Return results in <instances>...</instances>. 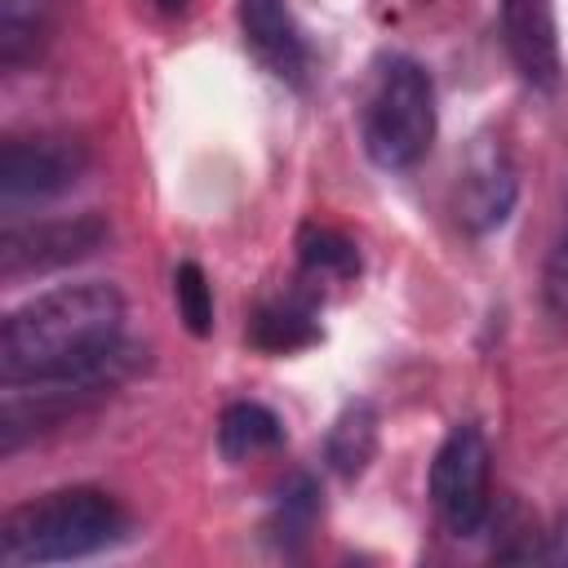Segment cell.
I'll use <instances>...</instances> for the list:
<instances>
[{
	"instance_id": "8992f818",
	"label": "cell",
	"mask_w": 568,
	"mask_h": 568,
	"mask_svg": "<svg viewBox=\"0 0 568 568\" xmlns=\"http://www.w3.org/2000/svg\"><path fill=\"white\" fill-rule=\"evenodd\" d=\"M111 240V226L98 213H75L58 222H27V226H4L0 235V271L4 280L18 275H40V271H62L84 257H93Z\"/></svg>"
},
{
	"instance_id": "7a4b0ae2",
	"label": "cell",
	"mask_w": 568,
	"mask_h": 568,
	"mask_svg": "<svg viewBox=\"0 0 568 568\" xmlns=\"http://www.w3.org/2000/svg\"><path fill=\"white\" fill-rule=\"evenodd\" d=\"M129 519L115 497L98 488H58L13 506L0 519L4 564H67L98 555L124 537Z\"/></svg>"
},
{
	"instance_id": "9c48e42d",
	"label": "cell",
	"mask_w": 568,
	"mask_h": 568,
	"mask_svg": "<svg viewBox=\"0 0 568 568\" xmlns=\"http://www.w3.org/2000/svg\"><path fill=\"white\" fill-rule=\"evenodd\" d=\"M240 27H244L248 49L266 62L271 75L288 80L297 89L306 84L311 49H306V36L284 0H240Z\"/></svg>"
},
{
	"instance_id": "3957f363",
	"label": "cell",
	"mask_w": 568,
	"mask_h": 568,
	"mask_svg": "<svg viewBox=\"0 0 568 568\" xmlns=\"http://www.w3.org/2000/svg\"><path fill=\"white\" fill-rule=\"evenodd\" d=\"M364 151L377 169H413L435 142V89L422 62L386 58L364 102Z\"/></svg>"
},
{
	"instance_id": "d6986e66",
	"label": "cell",
	"mask_w": 568,
	"mask_h": 568,
	"mask_svg": "<svg viewBox=\"0 0 568 568\" xmlns=\"http://www.w3.org/2000/svg\"><path fill=\"white\" fill-rule=\"evenodd\" d=\"M155 4H160L164 13H182V9H186V0H155Z\"/></svg>"
},
{
	"instance_id": "9a60e30c",
	"label": "cell",
	"mask_w": 568,
	"mask_h": 568,
	"mask_svg": "<svg viewBox=\"0 0 568 568\" xmlns=\"http://www.w3.org/2000/svg\"><path fill=\"white\" fill-rule=\"evenodd\" d=\"M49 31V0H0V62L22 67L40 53Z\"/></svg>"
},
{
	"instance_id": "30bf717a",
	"label": "cell",
	"mask_w": 568,
	"mask_h": 568,
	"mask_svg": "<svg viewBox=\"0 0 568 568\" xmlns=\"http://www.w3.org/2000/svg\"><path fill=\"white\" fill-rule=\"evenodd\" d=\"M320 337H324V328H320V306L311 293L266 297L248 315V346H257L266 355H288V351L315 346Z\"/></svg>"
},
{
	"instance_id": "ba28073f",
	"label": "cell",
	"mask_w": 568,
	"mask_h": 568,
	"mask_svg": "<svg viewBox=\"0 0 568 568\" xmlns=\"http://www.w3.org/2000/svg\"><path fill=\"white\" fill-rule=\"evenodd\" d=\"M497 9H501V40L515 71L532 89H555L564 71L555 0H497Z\"/></svg>"
},
{
	"instance_id": "5b68a950",
	"label": "cell",
	"mask_w": 568,
	"mask_h": 568,
	"mask_svg": "<svg viewBox=\"0 0 568 568\" xmlns=\"http://www.w3.org/2000/svg\"><path fill=\"white\" fill-rule=\"evenodd\" d=\"M89 169V146L71 133H31L9 138L0 146V195L18 200H49L80 182Z\"/></svg>"
},
{
	"instance_id": "2e32d148",
	"label": "cell",
	"mask_w": 568,
	"mask_h": 568,
	"mask_svg": "<svg viewBox=\"0 0 568 568\" xmlns=\"http://www.w3.org/2000/svg\"><path fill=\"white\" fill-rule=\"evenodd\" d=\"M173 302H178V320L186 324L191 337L213 333V288L195 262H182L173 271Z\"/></svg>"
},
{
	"instance_id": "e0dca14e",
	"label": "cell",
	"mask_w": 568,
	"mask_h": 568,
	"mask_svg": "<svg viewBox=\"0 0 568 568\" xmlns=\"http://www.w3.org/2000/svg\"><path fill=\"white\" fill-rule=\"evenodd\" d=\"M546 297L559 315H568V240L555 248V257L546 266Z\"/></svg>"
},
{
	"instance_id": "5bb4252c",
	"label": "cell",
	"mask_w": 568,
	"mask_h": 568,
	"mask_svg": "<svg viewBox=\"0 0 568 568\" xmlns=\"http://www.w3.org/2000/svg\"><path fill=\"white\" fill-rule=\"evenodd\" d=\"M297 266L311 280H355L359 275V248L351 235L320 226V222H302L297 231Z\"/></svg>"
},
{
	"instance_id": "8fae6325",
	"label": "cell",
	"mask_w": 568,
	"mask_h": 568,
	"mask_svg": "<svg viewBox=\"0 0 568 568\" xmlns=\"http://www.w3.org/2000/svg\"><path fill=\"white\" fill-rule=\"evenodd\" d=\"M377 453V408L368 399H351L333 426H328V439H324V462L333 466V475L342 479H359L368 470Z\"/></svg>"
},
{
	"instance_id": "4fadbf2b",
	"label": "cell",
	"mask_w": 568,
	"mask_h": 568,
	"mask_svg": "<svg viewBox=\"0 0 568 568\" xmlns=\"http://www.w3.org/2000/svg\"><path fill=\"white\" fill-rule=\"evenodd\" d=\"M320 510H324L320 484H315L306 470H293V475L275 488V501H271V519H266L271 541H275L284 555L302 550L306 537H311V528H315V519H320Z\"/></svg>"
},
{
	"instance_id": "52a82bcc",
	"label": "cell",
	"mask_w": 568,
	"mask_h": 568,
	"mask_svg": "<svg viewBox=\"0 0 568 568\" xmlns=\"http://www.w3.org/2000/svg\"><path fill=\"white\" fill-rule=\"evenodd\" d=\"M515 195H519V178H515L506 146L493 138H479L462 164V178H457V195H453L457 222L470 235H488L510 217Z\"/></svg>"
},
{
	"instance_id": "277c9868",
	"label": "cell",
	"mask_w": 568,
	"mask_h": 568,
	"mask_svg": "<svg viewBox=\"0 0 568 568\" xmlns=\"http://www.w3.org/2000/svg\"><path fill=\"white\" fill-rule=\"evenodd\" d=\"M430 506L453 537L488 524V439L479 426H453L430 462Z\"/></svg>"
},
{
	"instance_id": "ac0fdd59",
	"label": "cell",
	"mask_w": 568,
	"mask_h": 568,
	"mask_svg": "<svg viewBox=\"0 0 568 568\" xmlns=\"http://www.w3.org/2000/svg\"><path fill=\"white\" fill-rule=\"evenodd\" d=\"M550 559L568 564V510H564V519H559V532H555V541H550Z\"/></svg>"
},
{
	"instance_id": "6da1fadb",
	"label": "cell",
	"mask_w": 568,
	"mask_h": 568,
	"mask_svg": "<svg viewBox=\"0 0 568 568\" xmlns=\"http://www.w3.org/2000/svg\"><path fill=\"white\" fill-rule=\"evenodd\" d=\"M124 297L106 280L49 288L0 324V382L53 386L84 377H124Z\"/></svg>"
},
{
	"instance_id": "7c38bea8",
	"label": "cell",
	"mask_w": 568,
	"mask_h": 568,
	"mask_svg": "<svg viewBox=\"0 0 568 568\" xmlns=\"http://www.w3.org/2000/svg\"><path fill=\"white\" fill-rule=\"evenodd\" d=\"M280 444H284V426L266 404L240 399V404L222 408V417H217V453L231 466H240V462H248L257 453H275Z\"/></svg>"
}]
</instances>
